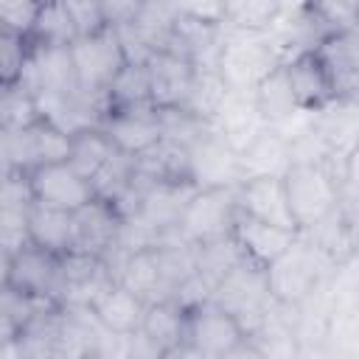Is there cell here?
I'll use <instances>...</instances> for the list:
<instances>
[{"instance_id": "7c38bea8", "label": "cell", "mask_w": 359, "mask_h": 359, "mask_svg": "<svg viewBox=\"0 0 359 359\" xmlns=\"http://www.w3.org/2000/svg\"><path fill=\"white\" fill-rule=\"evenodd\" d=\"M314 129L323 137L331 163L339 160L345 171L348 154L359 146V98L334 95L328 104L314 109Z\"/></svg>"}, {"instance_id": "484cf974", "label": "cell", "mask_w": 359, "mask_h": 359, "mask_svg": "<svg viewBox=\"0 0 359 359\" xmlns=\"http://www.w3.org/2000/svg\"><path fill=\"white\" fill-rule=\"evenodd\" d=\"M255 104H258L261 115L266 118V123H278V121H283L286 115H292L297 109V98H294V90L289 84V76H286L283 65H278L255 87Z\"/></svg>"}, {"instance_id": "9a60e30c", "label": "cell", "mask_w": 359, "mask_h": 359, "mask_svg": "<svg viewBox=\"0 0 359 359\" xmlns=\"http://www.w3.org/2000/svg\"><path fill=\"white\" fill-rule=\"evenodd\" d=\"M233 241L238 244L241 255L266 269L269 264H275L297 238H300V230H289V227H280V224H269V222H261L255 216H247V213H238L236 224H233Z\"/></svg>"}, {"instance_id": "d6986e66", "label": "cell", "mask_w": 359, "mask_h": 359, "mask_svg": "<svg viewBox=\"0 0 359 359\" xmlns=\"http://www.w3.org/2000/svg\"><path fill=\"white\" fill-rule=\"evenodd\" d=\"M269 123H266V118L261 115V109L255 104V93H238V90L227 93V98L222 101V107L213 118V129L219 135H224V140L236 151H241Z\"/></svg>"}, {"instance_id": "52a82bcc", "label": "cell", "mask_w": 359, "mask_h": 359, "mask_svg": "<svg viewBox=\"0 0 359 359\" xmlns=\"http://www.w3.org/2000/svg\"><path fill=\"white\" fill-rule=\"evenodd\" d=\"M70 157V132L50 121H39L28 129L3 132V165L6 174H28L48 163H62Z\"/></svg>"}, {"instance_id": "3957f363", "label": "cell", "mask_w": 359, "mask_h": 359, "mask_svg": "<svg viewBox=\"0 0 359 359\" xmlns=\"http://www.w3.org/2000/svg\"><path fill=\"white\" fill-rule=\"evenodd\" d=\"M331 264L334 261L320 247H314L306 236H300L275 264L266 266V283L272 300L300 309L320 289L325 278V266Z\"/></svg>"}, {"instance_id": "ac0fdd59", "label": "cell", "mask_w": 359, "mask_h": 359, "mask_svg": "<svg viewBox=\"0 0 359 359\" xmlns=\"http://www.w3.org/2000/svg\"><path fill=\"white\" fill-rule=\"evenodd\" d=\"M238 210L269 224L300 230L283 188V177H252L238 182Z\"/></svg>"}, {"instance_id": "4316f807", "label": "cell", "mask_w": 359, "mask_h": 359, "mask_svg": "<svg viewBox=\"0 0 359 359\" xmlns=\"http://www.w3.org/2000/svg\"><path fill=\"white\" fill-rule=\"evenodd\" d=\"M230 87L224 84V79L219 76L216 67H196V79L191 84V93H188V101H185V109L208 123H213L222 101L227 98Z\"/></svg>"}, {"instance_id": "44dd1931", "label": "cell", "mask_w": 359, "mask_h": 359, "mask_svg": "<svg viewBox=\"0 0 359 359\" xmlns=\"http://www.w3.org/2000/svg\"><path fill=\"white\" fill-rule=\"evenodd\" d=\"M140 334L157 348L160 356H171L185 351V334H188V309H182L177 300L163 297L151 300L149 311L143 317Z\"/></svg>"}, {"instance_id": "ba28073f", "label": "cell", "mask_w": 359, "mask_h": 359, "mask_svg": "<svg viewBox=\"0 0 359 359\" xmlns=\"http://www.w3.org/2000/svg\"><path fill=\"white\" fill-rule=\"evenodd\" d=\"M62 261L65 255L48 252L36 244H25L17 252L3 258V286L28 297L56 300L62 286Z\"/></svg>"}, {"instance_id": "83f0119b", "label": "cell", "mask_w": 359, "mask_h": 359, "mask_svg": "<svg viewBox=\"0 0 359 359\" xmlns=\"http://www.w3.org/2000/svg\"><path fill=\"white\" fill-rule=\"evenodd\" d=\"M39 121H42L39 101L25 84L3 87V101H0V126H3V132L28 129V126H34Z\"/></svg>"}, {"instance_id": "5b68a950", "label": "cell", "mask_w": 359, "mask_h": 359, "mask_svg": "<svg viewBox=\"0 0 359 359\" xmlns=\"http://www.w3.org/2000/svg\"><path fill=\"white\" fill-rule=\"evenodd\" d=\"M238 213V185L196 188L180 216L177 233L188 244L219 241L233 233Z\"/></svg>"}, {"instance_id": "2e32d148", "label": "cell", "mask_w": 359, "mask_h": 359, "mask_svg": "<svg viewBox=\"0 0 359 359\" xmlns=\"http://www.w3.org/2000/svg\"><path fill=\"white\" fill-rule=\"evenodd\" d=\"M87 309L107 331L121 334V337H132L143 328L149 300L140 297L137 292H132L129 286H123L121 280H112L95 294V300Z\"/></svg>"}, {"instance_id": "8fae6325", "label": "cell", "mask_w": 359, "mask_h": 359, "mask_svg": "<svg viewBox=\"0 0 359 359\" xmlns=\"http://www.w3.org/2000/svg\"><path fill=\"white\" fill-rule=\"evenodd\" d=\"M191 157V180L196 188L210 185H238V151L213 129V123L188 146Z\"/></svg>"}, {"instance_id": "5bb4252c", "label": "cell", "mask_w": 359, "mask_h": 359, "mask_svg": "<svg viewBox=\"0 0 359 359\" xmlns=\"http://www.w3.org/2000/svg\"><path fill=\"white\" fill-rule=\"evenodd\" d=\"M123 219L115 213V208L107 199H93L81 210L73 213V247L70 252L107 258L109 250L118 244Z\"/></svg>"}, {"instance_id": "6da1fadb", "label": "cell", "mask_w": 359, "mask_h": 359, "mask_svg": "<svg viewBox=\"0 0 359 359\" xmlns=\"http://www.w3.org/2000/svg\"><path fill=\"white\" fill-rule=\"evenodd\" d=\"M286 199L300 230L314 227L342 202V177L334 174L331 163L294 160L283 174Z\"/></svg>"}, {"instance_id": "1f68e13d", "label": "cell", "mask_w": 359, "mask_h": 359, "mask_svg": "<svg viewBox=\"0 0 359 359\" xmlns=\"http://www.w3.org/2000/svg\"><path fill=\"white\" fill-rule=\"evenodd\" d=\"M146 0H101L107 25H126L135 20V14L143 8Z\"/></svg>"}, {"instance_id": "d4e9b609", "label": "cell", "mask_w": 359, "mask_h": 359, "mask_svg": "<svg viewBox=\"0 0 359 359\" xmlns=\"http://www.w3.org/2000/svg\"><path fill=\"white\" fill-rule=\"evenodd\" d=\"M151 104V79L146 62H126L107 90V109Z\"/></svg>"}, {"instance_id": "7402d4cb", "label": "cell", "mask_w": 359, "mask_h": 359, "mask_svg": "<svg viewBox=\"0 0 359 359\" xmlns=\"http://www.w3.org/2000/svg\"><path fill=\"white\" fill-rule=\"evenodd\" d=\"M25 227H28V241L48 252L67 255L73 247V213L70 210L31 202Z\"/></svg>"}, {"instance_id": "cb8c5ba5", "label": "cell", "mask_w": 359, "mask_h": 359, "mask_svg": "<svg viewBox=\"0 0 359 359\" xmlns=\"http://www.w3.org/2000/svg\"><path fill=\"white\" fill-rule=\"evenodd\" d=\"M28 39L36 48H67L79 39V28L70 20L62 0H42L34 25L28 31Z\"/></svg>"}, {"instance_id": "9c48e42d", "label": "cell", "mask_w": 359, "mask_h": 359, "mask_svg": "<svg viewBox=\"0 0 359 359\" xmlns=\"http://www.w3.org/2000/svg\"><path fill=\"white\" fill-rule=\"evenodd\" d=\"M25 177H28V188H31L34 202L48 205V208L76 213V210H81L84 205H90L95 199L93 182L84 174H79L70 165V160L39 165V168L28 171Z\"/></svg>"}, {"instance_id": "e0dca14e", "label": "cell", "mask_w": 359, "mask_h": 359, "mask_svg": "<svg viewBox=\"0 0 359 359\" xmlns=\"http://www.w3.org/2000/svg\"><path fill=\"white\" fill-rule=\"evenodd\" d=\"M283 67H286L289 84L294 90L297 107L320 109L334 95H339L337 84H334V76H331V67H328L325 56L320 53V48L317 50H303V53L292 56L289 62H283Z\"/></svg>"}, {"instance_id": "d6a6232c", "label": "cell", "mask_w": 359, "mask_h": 359, "mask_svg": "<svg viewBox=\"0 0 359 359\" xmlns=\"http://www.w3.org/2000/svg\"><path fill=\"white\" fill-rule=\"evenodd\" d=\"M342 182H345L348 188H359V146H356V149L348 154V160H345Z\"/></svg>"}, {"instance_id": "277c9868", "label": "cell", "mask_w": 359, "mask_h": 359, "mask_svg": "<svg viewBox=\"0 0 359 359\" xmlns=\"http://www.w3.org/2000/svg\"><path fill=\"white\" fill-rule=\"evenodd\" d=\"M70 53H73L81 93H87L90 98H95L107 107V90H109L112 79L121 73V67L129 62L118 28L107 25L95 34L79 36L70 45Z\"/></svg>"}, {"instance_id": "8992f818", "label": "cell", "mask_w": 359, "mask_h": 359, "mask_svg": "<svg viewBox=\"0 0 359 359\" xmlns=\"http://www.w3.org/2000/svg\"><path fill=\"white\" fill-rule=\"evenodd\" d=\"M252 334L247 325L224 306H219L213 297L188 309V334H185V351L199 356H230L247 348Z\"/></svg>"}, {"instance_id": "f546056e", "label": "cell", "mask_w": 359, "mask_h": 359, "mask_svg": "<svg viewBox=\"0 0 359 359\" xmlns=\"http://www.w3.org/2000/svg\"><path fill=\"white\" fill-rule=\"evenodd\" d=\"M227 25L247 31H266L280 14L278 0H224Z\"/></svg>"}, {"instance_id": "4dcf8cb0", "label": "cell", "mask_w": 359, "mask_h": 359, "mask_svg": "<svg viewBox=\"0 0 359 359\" xmlns=\"http://www.w3.org/2000/svg\"><path fill=\"white\" fill-rule=\"evenodd\" d=\"M62 6L67 8L70 20L76 22L79 36H87V34H95V31L107 28L101 0H62Z\"/></svg>"}, {"instance_id": "4fadbf2b", "label": "cell", "mask_w": 359, "mask_h": 359, "mask_svg": "<svg viewBox=\"0 0 359 359\" xmlns=\"http://www.w3.org/2000/svg\"><path fill=\"white\" fill-rule=\"evenodd\" d=\"M146 65L151 79V104L160 109L185 107L191 84L196 79V62L171 48H157L149 53Z\"/></svg>"}, {"instance_id": "f1b7e54d", "label": "cell", "mask_w": 359, "mask_h": 359, "mask_svg": "<svg viewBox=\"0 0 359 359\" xmlns=\"http://www.w3.org/2000/svg\"><path fill=\"white\" fill-rule=\"evenodd\" d=\"M31 50H34V45L25 34L3 28V34H0V81H3V87L22 81Z\"/></svg>"}, {"instance_id": "836d02e7", "label": "cell", "mask_w": 359, "mask_h": 359, "mask_svg": "<svg viewBox=\"0 0 359 359\" xmlns=\"http://www.w3.org/2000/svg\"><path fill=\"white\" fill-rule=\"evenodd\" d=\"M311 3L314 0H278V8H280V14H297V11L311 8Z\"/></svg>"}, {"instance_id": "ffe728a7", "label": "cell", "mask_w": 359, "mask_h": 359, "mask_svg": "<svg viewBox=\"0 0 359 359\" xmlns=\"http://www.w3.org/2000/svg\"><path fill=\"white\" fill-rule=\"evenodd\" d=\"M292 163H294L292 146H289V140L275 126H266L261 135H255L238 151V174H241V180L283 177Z\"/></svg>"}, {"instance_id": "7a4b0ae2", "label": "cell", "mask_w": 359, "mask_h": 359, "mask_svg": "<svg viewBox=\"0 0 359 359\" xmlns=\"http://www.w3.org/2000/svg\"><path fill=\"white\" fill-rule=\"evenodd\" d=\"M280 65L275 45L266 31H247L224 25L222 50L216 59V70L230 90L255 93V87Z\"/></svg>"}, {"instance_id": "603a6c76", "label": "cell", "mask_w": 359, "mask_h": 359, "mask_svg": "<svg viewBox=\"0 0 359 359\" xmlns=\"http://www.w3.org/2000/svg\"><path fill=\"white\" fill-rule=\"evenodd\" d=\"M118 154L112 137L107 135V129L101 123L95 126H81L76 132H70V165L84 174L90 182L98 177V171Z\"/></svg>"}, {"instance_id": "30bf717a", "label": "cell", "mask_w": 359, "mask_h": 359, "mask_svg": "<svg viewBox=\"0 0 359 359\" xmlns=\"http://www.w3.org/2000/svg\"><path fill=\"white\" fill-rule=\"evenodd\" d=\"M101 126L112 137L115 149L132 157L146 154L151 146L163 140V115H160V107L154 104L107 109Z\"/></svg>"}]
</instances>
